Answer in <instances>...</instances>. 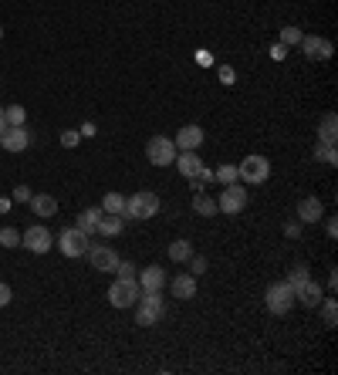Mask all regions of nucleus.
<instances>
[{"mask_svg": "<svg viewBox=\"0 0 338 375\" xmlns=\"http://www.w3.org/2000/svg\"><path fill=\"white\" fill-rule=\"evenodd\" d=\"M135 308V325L142 328H153L162 322V315H166V301H162V291H142L139 301L132 304Z\"/></svg>", "mask_w": 338, "mask_h": 375, "instance_id": "1", "label": "nucleus"}, {"mask_svg": "<svg viewBox=\"0 0 338 375\" xmlns=\"http://www.w3.org/2000/svg\"><path fill=\"white\" fill-rule=\"evenodd\" d=\"M267 176H271V162H267V156H247V159H240L237 162V179L240 183H247V186H260V183H267Z\"/></svg>", "mask_w": 338, "mask_h": 375, "instance_id": "2", "label": "nucleus"}, {"mask_svg": "<svg viewBox=\"0 0 338 375\" xmlns=\"http://www.w3.org/2000/svg\"><path fill=\"white\" fill-rule=\"evenodd\" d=\"M139 294H142V288H139L135 277H115L112 288H108V304L112 308H132L139 301Z\"/></svg>", "mask_w": 338, "mask_h": 375, "instance_id": "3", "label": "nucleus"}, {"mask_svg": "<svg viewBox=\"0 0 338 375\" xmlns=\"http://www.w3.org/2000/svg\"><path fill=\"white\" fill-rule=\"evenodd\" d=\"M291 304H294V288H291L287 281H274V284L264 291V308H267L271 315H287Z\"/></svg>", "mask_w": 338, "mask_h": 375, "instance_id": "4", "label": "nucleus"}, {"mask_svg": "<svg viewBox=\"0 0 338 375\" xmlns=\"http://www.w3.org/2000/svg\"><path fill=\"white\" fill-rule=\"evenodd\" d=\"M54 244H58V250H61L65 257H71V260H75V257H85V253H88V247H92V237H88V233H81L78 226H68V230H61V233H58V240H54Z\"/></svg>", "mask_w": 338, "mask_h": 375, "instance_id": "5", "label": "nucleus"}, {"mask_svg": "<svg viewBox=\"0 0 338 375\" xmlns=\"http://www.w3.org/2000/svg\"><path fill=\"white\" fill-rule=\"evenodd\" d=\"M156 213H159V197L149 193V190H139V193H132L126 200V217H132V220H149Z\"/></svg>", "mask_w": 338, "mask_h": 375, "instance_id": "6", "label": "nucleus"}, {"mask_svg": "<svg viewBox=\"0 0 338 375\" xmlns=\"http://www.w3.org/2000/svg\"><path fill=\"white\" fill-rule=\"evenodd\" d=\"M176 142L173 139H166V135H153L149 142H146V159L153 162V166H173V159H176Z\"/></svg>", "mask_w": 338, "mask_h": 375, "instance_id": "7", "label": "nucleus"}, {"mask_svg": "<svg viewBox=\"0 0 338 375\" xmlns=\"http://www.w3.org/2000/svg\"><path fill=\"white\" fill-rule=\"evenodd\" d=\"M244 210H247V190H244L240 183L223 186V193H220V200H217V213L237 217V213H244Z\"/></svg>", "mask_w": 338, "mask_h": 375, "instance_id": "8", "label": "nucleus"}, {"mask_svg": "<svg viewBox=\"0 0 338 375\" xmlns=\"http://www.w3.org/2000/svg\"><path fill=\"white\" fill-rule=\"evenodd\" d=\"M21 247H27L31 253H48L54 247V233L44 224L27 226L24 233H21Z\"/></svg>", "mask_w": 338, "mask_h": 375, "instance_id": "9", "label": "nucleus"}, {"mask_svg": "<svg viewBox=\"0 0 338 375\" xmlns=\"http://www.w3.org/2000/svg\"><path fill=\"white\" fill-rule=\"evenodd\" d=\"M85 257H88V264H92L95 271H102V274H112V271L119 267V253L112 247H102V244H92Z\"/></svg>", "mask_w": 338, "mask_h": 375, "instance_id": "10", "label": "nucleus"}, {"mask_svg": "<svg viewBox=\"0 0 338 375\" xmlns=\"http://www.w3.org/2000/svg\"><path fill=\"white\" fill-rule=\"evenodd\" d=\"M0 146L7 152H24L31 146V132H27V125H7L3 132H0Z\"/></svg>", "mask_w": 338, "mask_h": 375, "instance_id": "11", "label": "nucleus"}, {"mask_svg": "<svg viewBox=\"0 0 338 375\" xmlns=\"http://www.w3.org/2000/svg\"><path fill=\"white\" fill-rule=\"evenodd\" d=\"M301 51H305V58H312V61H328V58H332V41H328V38H318V34H305V38H301Z\"/></svg>", "mask_w": 338, "mask_h": 375, "instance_id": "12", "label": "nucleus"}, {"mask_svg": "<svg viewBox=\"0 0 338 375\" xmlns=\"http://www.w3.org/2000/svg\"><path fill=\"white\" fill-rule=\"evenodd\" d=\"M135 281H139V288H142V291H162V288L169 284V277H166V271H162L159 264H149V267H142Z\"/></svg>", "mask_w": 338, "mask_h": 375, "instance_id": "13", "label": "nucleus"}, {"mask_svg": "<svg viewBox=\"0 0 338 375\" xmlns=\"http://www.w3.org/2000/svg\"><path fill=\"white\" fill-rule=\"evenodd\" d=\"M294 301H301L305 308H318V304L325 301V291H321V284H318V281L308 277V281H301V284L294 288Z\"/></svg>", "mask_w": 338, "mask_h": 375, "instance_id": "14", "label": "nucleus"}, {"mask_svg": "<svg viewBox=\"0 0 338 375\" xmlns=\"http://www.w3.org/2000/svg\"><path fill=\"white\" fill-rule=\"evenodd\" d=\"M173 166H176L186 179H193V176L203 169V159L196 156V149H180V152H176V159H173Z\"/></svg>", "mask_w": 338, "mask_h": 375, "instance_id": "15", "label": "nucleus"}, {"mask_svg": "<svg viewBox=\"0 0 338 375\" xmlns=\"http://www.w3.org/2000/svg\"><path fill=\"white\" fill-rule=\"evenodd\" d=\"M203 139H207V132H203L200 125H183L173 142H176V149H200Z\"/></svg>", "mask_w": 338, "mask_h": 375, "instance_id": "16", "label": "nucleus"}, {"mask_svg": "<svg viewBox=\"0 0 338 375\" xmlns=\"http://www.w3.org/2000/svg\"><path fill=\"white\" fill-rule=\"evenodd\" d=\"M321 217H325V206H321L318 197H305V200L298 203V220L301 224H318Z\"/></svg>", "mask_w": 338, "mask_h": 375, "instance_id": "17", "label": "nucleus"}, {"mask_svg": "<svg viewBox=\"0 0 338 375\" xmlns=\"http://www.w3.org/2000/svg\"><path fill=\"white\" fill-rule=\"evenodd\" d=\"M169 291H173V298H180V301L196 298V277L193 274H176L173 281H169Z\"/></svg>", "mask_w": 338, "mask_h": 375, "instance_id": "18", "label": "nucleus"}, {"mask_svg": "<svg viewBox=\"0 0 338 375\" xmlns=\"http://www.w3.org/2000/svg\"><path fill=\"white\" fill-rule=\"evenodd\" d=\"M31 210H34V217H48L51 220L54 213H58V200L48 197V193H34L31 197Z\"/></svg>", "mask_w": 338, "mask_h": 375, "instance_id": "19", "label": "nucleus"}, {"mask_svg": "<svg viewBox=\"0 0 338 375\" xmlns=\"http://www.w3.org/2000/svg\"><path fill=\"white\" fill-rule=\"evenodd\" d=\"M99 217H102V206H88V210H81L78 213V230L81 233H88V237H92V233H99Z\"/></svg>", "mask_w": 338, "mask_h": 375, "instance_id": "20", "label": "nucleus"}, {"mask_svg": "<svg viewBox=\"0 0 338 375\" xmlns=\"http://www.w3.org/2000/svg\"><path fill=\"white\" fill-rule=\"evenodd\" d=\"M122 226H126V217H119V213H102L99 217V233L102 237H119Z\"/></svg>", "mask_w": 338, "mask_h": 375, "instance_id": "21", "label": "nucleus"}, {"mask_svg": "<svg viewBox=\"0 0 338 375\" xmlns=\"http://www.w3.org/2000/svg\"><path fill=\"white\" fill-rule=\"evenodd\" d=\"M338 119H335V112H325L321 115V122H318V142H335L338 135Z\"/></svg>", "mask_w": 338, "mask_h": 375, "instance_id": "22", "label": "nucleus"}, {"mask_svg": "<svg viewBox=\"0 0 338 375\" xmlns=\"http://www.w3.org/2000/svg\"><path fill=\"white\" fill-rule=\"evenodd\" d=\"M193 210H196L200 217H217V200H213L210 193H203V190H200V193L193 197Z\"/></svg>", "mask_w": 338, "mask_h": 375, "instance_id": "23", "label": "nucleus"}, {"mask_svg": "<svg viewBox=\"0 0 338 375\" xmlns=\"http://www.w3.org/2000/svg\"><path fill=\"white\" fill-rule=\"evenodd\" d=\"M102 213H119V217H126V197H122V193H105Z\"/></svg>", "mask_w": 338, "mask_h": 375, "instance_id": "24", "label": "nucleus"}, {"mask_svg": "<svg viewBox=\"0 0 338 375\" xmlns=\"http://www.w3.org/2000/svg\"><path fill=\"white\" fill-rule=\"evenodd\" d=\"M189 257H193V244H189V240H173V244H169V260L186 264Z\"/></svg>", "mask_w": 338, "mask_h": 375, "instance_id": "25", "label": "nucleus"}, {"mask_svg": "<svg viewBox=\"0 0 338 375\" xmlns=\"http://www.w3.org/2000/svg\"><path fill=\"white\" fill-rule=\"evenodd\" d=\"M314 159H318V162H325V166H338L335 142H318V146H314Z\"/></svg>", "mask_w": 338, "mask_h": 375, "instance_id": "26", "label": "nucleus"}, {"mask_svg": "<svg viewBox=\"0 0 338 375\" xmlns=\"http://www.w3.org/2000/svg\"><path fill=\"white\" fill-rule=\"evenodd\" d=\"M321 322H325L328 328L338 325V304H335V298H325V301H321Z\"/></svg>", "mask_w": 338, "mask_h": 375, "instance_id": "27", "label": "nucleus"}, {"mask_svg": "<svg viewBox=\"0 0 338 375\" xmlns=\"http://www.w3.org/2000/svg\"><path fill=\"white\" fill-rule=\"evenodd\" d=\"M3 119H7V125H27V108L7 105V108H3Z\"/></svg>", "mask_w": 338, "mask_h": 375, "instance_id": "28", "label": "nucleus"}, {"mask_svg": "<svg viewBox=\"0 0 338 375\" xmlns=\"http://www.w3.org/2000/svg\"><path fill=\"white\" fill-rule=\"evenodd\" d=\"M0 247H21V230H14V226H0Z\"/></svg>", "mask_w": 338, "mask_h": 375, "instance_id": "29", "label": "nucleus"}, {"mask_svg": "<svg viewBox=\"0 0 338 375\" xmlns=\"http://www.w3.org/2000/svg\"><path fill=\"white\" fill-rule=\"evenodd\" d=\"M213 179H217V183H223V186H230V183H240V179H237V166H234V162H227V166L213 169Z\"/></svg>", "mask_w": 338, "mask_h": 375, "instance_id": "30", "label": "nucleus"}, {"mask_svg": "<svg viewBox=\"0 0 338 375\" xmlns=\"http://www.w3.org/2000/svg\"><path fill=\"white\" fill-rule=\"evenodd\" d=\"M301 38H305V34H301V27H285V31H281V41H278V44L291 48V44H301Z\"/></svg>", "mask_w": 338, "mask_h": 375, "instance_id": "31", "label": "nucleus"}, {"mask_svg": "<svg viewBox=\"0 0 338 375\" xmlns=\"http://www.w3.org/2000/svg\"><path fill=\"white\" fill-rule=\"evenodd\" d=\"M308 267H305V264H294V267H291V274H287V284H291V288H298V284H301V281H308Z\"/></svg>", "mask_w": 338, "mask_h": 375, "instance_id": "32", "label": "nucleus"}, {"mask_svg": "<svg viewBox=\"0 0 338 375\" xmlns=\"http://www.w3.org/2000/svg\"><path fill=\"white\" fill-rule=\"evenodd\" d=\"M78 142H81V132H75V128H65V132H61V146H65V149H75Z\"/></svg>", "mask_w": 338, "mask_h": 375, "instance_id": "33", "label": "nucleus"}, {"mask_svg": "<svg viewBox=\"0 0 338 375\" xmlns=\"http://www.w3.org/2000/svg\"><path fill=\"white\" fill-rule=\"evenodd\" d=\"M31 197H34V193H31V186H24V183L10 190V200L14 203H31Z\"/></svg>", "mask_w": 338, "mask_h": 375, "instance_id": "34", "label": "nucleus"}, {"mask_svg": "<svg viewBox=\"0 0 338 375\" xmlns=\"http://www.w3.org/2000/svg\"><path fill=\"white\" fill-rule=\"evenodd\" d=\"M186 264H189V271H193V277H196V274H203V271H207V257H196V253H193V257H189Z\"/></svg>", "mask_w": 338, "mask_h": 375, "instance_id": "35", "label": "nucleus"}, {"mask_svg": "<svg viewBox=\"0 0 338 375\" xmlns=\"http://www.w3.org/2000/svg\"><path fill=\"white\" fill-rule=\"evenodd\" d=\"M135 271H139V267H135L132 260H119V267H115V274L119 277H135Z\"/></svg>", "mask_w": 338, "mask_h": 375, "instance_id": "36", "label": "nucleus"}, {"mask_svg": "<svg viewBox=\"0 0 338 375\" xmlns=\"http://www.w3.org/2000/svg\"><path fill=\"white\" fill-rule=\"evenodd\" d=\"M220 81H223V85H234V81H237V75H234V68H230V65H220Z\"/></svg>", "mask_w": 338, "mask_h": 375, "instance_id": "37", "label": "nucleus"}, {"mask_svg": "<svg viewBox=\"0 0 338 375\" xmlns=\"http://www.w3.org/2000/svg\"><path fill=\"white\" fill-rule=\"evenodd\" d=\"M10 298H14L10 284H3V281H0V308H7V304H10Z\"/></svg>", "mask_w": 338, "mask_h": 375, "instance_id": "38", "label": "nucleus"}, {"mask_svg": "<svg viewBox=\"0 0 338 375\" xmlns=\"http://www.w3.org/2000/svg\"><path fill=\"white\" fill-rule=\"evenodd\" d=\"M301 226H305L301 220H291V224H285V233L287 237H301Z\"/></svg>", "mask_w": 338, "mask_h": 375, "instance_id": "39", "label": "nucleus"}, {"mask_svg": "<svg viewBox=\"0 0 338 375\" xmlns=\"http://www.w3.org/2000/svg\"><path fill=\"white\" fill-rule=\"evenodd\" d=\"M325 230H328V237L335 240V237H338V220H335V217H328V220H325Z\"/></svg>", "mask_w": 338, "mask_h": 375, "instance_id": "40", "label": "nucleus"}, {"mask_svg": "<svg viewBox=\"0 0 338 375\" xmlns=\"http://www.w3.org/2000/svg\"><path fill=\"white\" fill-rule=\"evenodd\" d=\"M285 54H287L285 44H274V48H271V58H274V61H285Z\"/></svg>", "mask_w": 338, "mask_h": 375, "instance_id": "41", "label": "nucleus"}, {"mask_svg": "<svg viewBox=\"0 0 338 375\" xmlns=\"http://www.w3.org/2000/svg\"><path fill=\"white\" fill-rule=\"evenodd\" d=\"M10 203H14V200H7V197H0V217H3V213H10Z\"/></svg>", "mask_w": 338, "mask_h": 375, "instance_id": "42", "label": "nucleus"}, {"mask_svg": "<svg viewBox=\"0 0 338 375\" xmlns=\"http://www.w3.org/2000/svg\"><path fill=\"white\" fill-rule=\"evenodd\" d=\"M196 61H200V65H210V61H213V58H210L207 51H196Z\"/></svg>", "mask_w": 338, "mask_h": 375, "instance_id": "43", "label": "nucleus"}, {"mask_svg": "<svg viewBox=\"0 0 338 375\" xmlns=\"http://www.w3.org/2000/svg\"><path fill=\"white\" fill-rule=\"evenodd\" d=\"M7 128V119H3V108H0V132Z\"/></svg>", "mask_w": 338, "mask_h": 375, "instance_id": "44", "label": "nucleus"}, {"mask_svg": "<svg viewBox=\"0 0 338 375\" xmlns=\"http://www.w3.org/2000/svg\"><path fill=\"white\" fill-rule=\"evenodd\" d=\"M0 41H3V27H0Z\"/></svg>", "mask_w": 338, "mask_h": 375, "instance_id": "45", "label": "nucleus"}]
</instances>
